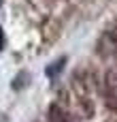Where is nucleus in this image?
Wrapping results in <instances>:
<instances>
[{
	"instance_id": "423d86ee",
	"label": "nucleus",
	"mask_w": 117,
	"mask_h": 122,
	"mask_svg": "<svg viewBox=\"0 0 117 122\" xmlns=\"http://www.w3.org/2000/svg\"><path fill=\"white\" fill-rule=\"evenodd\" d=\"M0 6H2V0H0Z\"/></svg>"
},
{
	"instance_id": "20e7f679",
	"label": "nucleus",
	"mask_w": 117,
	"mask_h": 122,
	"mask_svg": "<svg viewBox=\"0 0 117 122\" xmlns=\"http://www.w3.org/2000/svg\"><path fill=\"white\" fill-rule=\"evenodd\" d=\"M28 81H30V75H28V73H23V75H19V77L13 81V88H15V90H19V86H28Z\"/></svg>"
},
{
	"instance_id": "39448f33",
	"label": "nucleus",
	"mask_w": 117,
	"mask_h": 122,
	"mask_svg": "<svg viewBox=\"0 0 117 122\" xmlns=\"http://www.w3.org/2000/svg\"><path fill=\"white\" fill-rule=\"evenodd\" d=\"M4 49V30L0 28V51Z\"/></svg>"
},
{
	"instance_id": "f257e3e1",
	"label": "nucleus",
	"mask_w": 117,
	"mask_h": 122,
	"mask_svg": "<svg viewBox=\"0 0 117 122\" xmlns=\"http://www.w3.org/2000/svg\"><path fill=\"white\" fill-rule=\"evenodd\" d=\"M49 122H70V120H68L66 112L60 105H51V109H49Z\"/></svg>"
},
{
	"instance_id": "f03ea898",
	"label": "nucleus",
	"mask_w": 117,
	"mask_h": 122,
	"mask_svg": "<svg viewBox=\"0 0 117 122\" xmlns=\"http://www.w3.org/2000/svg\"><path fill=\"white\" fill-rule=\"evenodd\" d=\"M102 45H107V51H115L117 54V30L102 36Z\"/></svg>"
},
{
	"instance_id": "7ed1b4c3",
	"label": "nucleus",
	"mask_w": 117,
	"mask_h": 122,
	"mask_svg": "<svg viewBox=\"0 0 117 122\" xmlns=\"http://www.w3.org/2000/svg\"><path fill=\"white\" fill-rule=\"evenodd\" d=\"M64 64H66V58L62 56L58 62H53V64H49V66H47V75H49V77H55V75H60V71L64 69Z\"/></svg>"
}]
</instances>
